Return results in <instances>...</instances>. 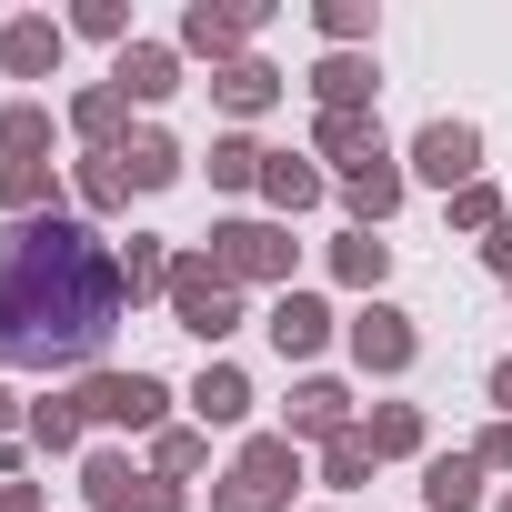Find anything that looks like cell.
I'll use <instances>...</instances> for the list:
<instances>
[{"label": "cell", "instance_id": "3", "mask_svg": "<svg viewBox=\"0 0 512 512\" xmlns=\"http://www.w3.org/2000/svg\"><path fill=\"white\" fill-rule=\"evenodd\" d=\"M292 482H302V442L292 432H251L241 462L211 482V512H292Z\"/></svg>", "mask_w": 512, "mask_h": 512}, {"label": "cell", "instance_id": "5", "mask_svg": "<svg viewBox=\"0 0 512 512\" xmlns=\"http://www.w3.org/2000/svg\"><path fill=\"white\" fill-rule=\"evenodd\" d=\"M71 402H81V422H111V432H161L171 382L131 362V372H81V382H71Z\"/></svg>", "mask_w": 512, "mask_h": 512}, {"label": "cell", "instance_id": "4", "mask_svg": "<svg viewBox=\"0 0 512 512\" xmlns=\"http://www.w3.org/2000/svg\"><path fill=\"white\" fill-rule=\"evenodd\" d=\"M171 332H191L201 352L241 332V282H221L211 251H181V262H171Z\"/></svg>", "mask_w": 512, "mask_h": 512}, {"label": "cell", "instance_id": "21", "mask_svg": "<svg viewBox=\"0 0 512 512\" xmlns=\"http://www.w3.org/2000/svg\"><path fill=\"white\" fill-rule=\"evenodd\" d=\"M71 141H81V151H121V141H131V101H121L111 81H91V91L71 101Z\"/></svg>", "mask_w": 512, "mask_h": 512}, {"label": "cell", "instance_id": "10", "mask_svg": "<svg viewBox=\"0 0 512 512\" xmlns=\"http://www.w3.org/2000/svg\"><path fill=\"white\" fill-rule=\"evenodd\" d=\"M262 332H272V352H282V362H322V342L342 332V312H332L322 292H302V282H292V292L262 312Z\"/></svg>", "mask_w": 512, "mask_h": 512}, {"label": "cell", "instance_id": "20", "mask_svg": "<svg viewBox=\"0 0 512 512\" xmlns=\"http://www.w3.org/2000/svg\"><path fill=\"white\" fill-rule=\"evenodd\" d=\"M402 191H412V171H402V161H372V171H352V181H342V211H352V231H382V221L402 211Z\"/></svg>", "mask_w": 512, "mask_h": 512}, {"label": "cell", "instance_id": "28", "mask_svg": "<svg viewBox=\"0 0 512 512\" xmlns=\"http://www.w3.org/2000/svg\"><path fill=\"white\" fill-rule=\"evenodd\" d=\"M262 161H272V151L251 141V131H221L201 171H211V191H262Z\"/></svg>", "mask_w": 512, "mask_h": 512}, {"label": "cell", "instance_id": "35", "mask_svg": "<svg viewBox=\"0 0 512 512\" xmlns=\"http://www.w3.org/2000/svg\"><path fill=\"white\" fill-rule=\"evenodd\" d=\"M71 31H81V41H111V51H131V0H81V11H71Z\"/></svg>", "mask_w": 512, "mask_h": 512}, {"label": "cell", "instance_id": "41", "mask_svg": "<svg viewBox=\"0 0 512 512\" xmlns=\"http://www.w3.org/2000/svg\"><path fill=\"white\" fill-rule=\"evenodd\" d=\"M492 512H512V492H492Z\"/></svg>", "mask_w": 512, "mask_h": 512}, {"label": "cell", "instance_id": "30", "mask_svg": "<svg viewBox=\"0 0 512 512\" xmlns=\"http://www.w3.org/2000/svg\"><path fill=\"white\" fill-rule=\"evenodd\" d=\"M51 111L41 101H11V111H0V161H51Z\"/></svg>", "mask_w": 512, "mask_h": 512}, {"label": "cell", "instance_id": "18", "mask_svg": "<svg viewBox=\"0 0 512 512\" xmlns=\"http://www.w3.org/2000/svg\"><path fill=\"white\" fill-rule=\"evenodd\" d=\"M111 161H121V191H171V181L191 171V151H181L171 131H131Z\"/></svg>", "mask_w": 512, "mask_h": 512}, {"label": "cell", "instance_id": "1", "mask_svg": "<svg viewBox=\"0 0 512 512\" xmlns=\"http://www.w3.org/2000/svg\"><path fill=\"white\" fill-rule=\"evenodd\" d=\"M121 312H131L121 251L91 221L41 211L0 231V362L11 372H101Z\"/></svg>", "mask_w": 512, "mask_h": 512}, {"label": "cell", "instance_id": "22", "mask_svg": "<svg viewBox=\"0 0 512 512\" xmlns=\"http://www.w3.org/2000/svg\"><path fill=\"white\" fill-rule=\"evenodd\" d=\"M422 512H482V462L472 452H432L422 462Z\"/></svg>", "mask_w": 512, "mask_h": 512}, {"label": "cell", "instance_id": "29", "mask_svg": "<svg viewBox=\"0 0 512 512\" xmlns=\"http://www.w3.org/2000/svg\"><path fill=\"white\" fill-rule=\"evenodd\" d=\"M201 462H211V432H201V422H161V432H151V472H161V482H191Z\"/></svg>", "mask_w": 512, "mask_h": 512}, {"label": "cell", "instance_id": "6", "mask_svg": "<svg viewBox=\"0 0 512 512\" xmlns=\"http://www.w3.org/2000/svg\"><path fill=\"white\" fill-rule=\"evenodd\" d=\"M81 492H91V512H191V492L181 482H161V472H141L131 452H81Z\"/></svg>", "mask_w": 512, "mask_h": 512}, {"label": "cell", "instance_id": "36", "mask_svg": "<svg viewBox=\"0 0 512 512\" xmlns=\"http://www.w3.org/2000/svg\"><path fill=\"white\" fill-rule=\"evenodd\" d=\"M472 462H482V472H512V422H492V432L472 442Z\"/></svg>", "mask_w": 512, "mask_h": 512}, {"label": "cell", "instance_id": "34", "mask_svg": "<svg viewBox=\"0 0 512 512\" xmlns=\"http://www.w3.org/2000/svg\"><path fill=\"white\" fill-rule=\"evenodd\" d=\"M512 211H502V191L492 181H472V191H452V231H472V241H492Z\"/></svg>", "mask_w": 512, "mask_h": 512}, {"label": "cell", "instance_id": "16", "mask_svg": "<svg viewBox=\"0 0 512 512\" xmlns=\"http://www.w3.org/2000/svg\"><path fill=\"white\" fill-rule=\"evenodd\" d=\"M322 191H332V171H322L312 151H272V161H262V201H272V221L322 211Z\"/></svg>", "mask_w": 512, "mask_h": 512}, {"label": "cell", "instance_id": "7", "mask_svg": "<svg viewBox=\"0 0 512 512\" xmlns=\"http://www.w3.org/2000/svg\"><path fill=\"white\" fill-rule=\"evenodd\" d=\"M342 342H352V362H362L372 382H402V372L422 362V332H412V312H392V302H362V312L342 322Z\"/></svg>", "mask_w": 512, "mask_h": 512}, {"label": "cell", "instance_id": "13", "mask_svg": "<svg viewBox=\"0 0 512 512\" xmlns=\"http://www.w3.org/2000/svg\"><path fill=\"white\" fill-rule=\"evenodd\" d=\"M312 161H342V181L372 171V161H392L382 111H312Z\"/></svg>", "mask_w": 512, "mask_h": 512}, {"label": "cell", "instance_id": "17", "mask_svg": "<svg viewBox=\"0 0 512 512\" xmlns=\"http://www.w3.org/2000/svg\"><path fill=\"white\" fill-rule=\"evenodd\" d=\"M211 101H221L231 121H262V111L282 101V71H272L262 51H241V61H221V71H211Z\"/></svg>", "mask_w": 512, "mask_h": 512}, {"label": "cell", "instance_id": "25", "mask_svg": "<svg viewBox=\"0 0 512 512\" xmlns=\"http://www.w3.org/2000/svg\"><path fill=\"white\" fill-rule=\"evenodd\" d=\"M362 442H372L382 462H412V452L432 442V422H422V402H372V412H362Z\"/></svg>", "mask_w": 512, "mask_h": 512}, {"label": "cell", "instance_id": "2", "mask_svg": "<svg viewBox=\"0 0 512 512\" xmlns=\"http://www.w3.org/2000/svg\"><path fill=\"white\" fill-rule=\"evenodd\" d=\"M211 262H221V282H272V292H292V272H302V241H292V221H272V211H231V221H211Z\"/></svg>", "mask_w": 512, "mask_h": 512}, {"label": "cell", "instance_id": "15", "mask_svg": "<svg viewBox=\"0 0 512 512\" xmlns=\"http://www.w3.org/2000/svg\"><path fill=\"white\" fill-rule=\"evenodd\" d=\"M302 91H312L322 111H372V101H382V61H372V51H322Z\"/></svg>", "mask_w": 512, "mask_h": 512}, {"label": "cell", "instance_id": "27", "mask_svg": "<svg viewBox=\"0 0 512 512\" xmlns=\"http://www.w3.org/2000/svg\"><path fill=\"white\" fill-rule=\"evenodd\" d=\"M382 272H392V241H372V231H342L332 241V282L342 292H372L382 302Z\"/></svg>", "mask_w": 512, "mask_h": 512}, {"label": "cell", "instance_id": "39", "mask_svg": "<svg viewBox=\"0 0 512 512\" xmlns=\"http://www.w3.org/2000/svg\"><path fill=\"white\" fill-rule=\"evenodd\" d=\"M482 392H492V402H502V422H512V352L492 362V382H482Z\"/></svg>", "mask_w": 512, "mask_h": 512}, {"label": "cell", "instance_id": "24", "mask_svg": "<svg viewBox=\"0 0 512 512\" xmlns=\"http://www.w3.org/2000/svg\"><path fill=\"white\" fill-rule=\"evenodd\" d=\"M0 211H11V221L61 211V161H0Z\"/></svg>", "mask_w": 512, "mask_h": 512}, {"label": "cell", "instance_id": "11", "mask_svg": "<svg viewBox=\"0 0 512 512\" xmlns=\"http://www.w3.org/2000/svg\"><path fill=\"white\" fill-rule=\"evenodd\" d=\"M282 432H292V442H342V432H362V412H352V392H342L332 372H302L292 402H282Z\"/></svg>", "mask_w": 512, "mask_h": 512}, {"label": "cell", "instance_id": "26", "mask_svg": "<svg viewBox=\"0 0 512 512\" xmlns=\"http://www.w3.org/2000/svg\"><path fill=\"white\" fill-rule=\"evenodd\" d=\"M21 432H31V452H81V442H91V422H81L71 392H41V402L21 412Z\"/></svg>", "mask_w": 512, "mask_h": 512}, {"label": "cell", "instance_id": "19", "mask_svg": "<svg viewBox=\"0 0 512 512\" xmlns=\"http://www.w3.org/2000/svg\"><path fill=\"white\" fill-rule=\"evenodd\" d=\"M191 422H201V432L251 422V372H241V362H201V382H191Z\"/></svg>", "mask_w": 512, "mask_h": 512}, {"label": "cell", "instance_id": "32", "mask_svg": "<svg viewBox=\"0 0 512 512\" xmlns=\"http://www.w3.org/2000/svg\"><path fill=\"white\" fill-rule=\"evenodd\" d=\"M312 31H322L332 51H362V41L382 31V11H372V0H322V11H312Z\"/></svg>", "mask_w": 512, "mask_h": 512}, {"label": "cell", "instance_id": "31", "mask_svg": "<svg viewBox=\"0 0 512 512\" xmlns=\"http://www.w3.org/2000/svg\"><path fill=\"white\" fill-rule=\"evenodd\" d=\"M71 201H81V211H91V221H111V211H121V201H131V191H121V161H111V151H91V161H81V171H71Z\"/></svg>", "mask_w": 512, "mask_h": 512}, {"label": "cell", "instance_id": "42", "mask_svg": "<svg viewBox=\"0 0 512 512\" xmlns=\"http://www.w3.org/2000/svg\"><path fill=\"white\" fill-rule=\"evenodd\" d=\"M332 512H342V502H332Z\"/></svg>", "mask_w": 512, "mask_h": 512}, {"label": "cell", "instance_id": "12", "mask_svg": "<svg viewBox=\"0 0 512 512\" xmlns=\"http://www.w3.org/2000/svg\"><path fill=\"white\" fill-rule=\"evenodd\" d=\"M61 51H71V21H51V11H11L0 21V71L11 81H51Z\"/></svg>", "mask_w": 512, "mask_h": 512}, {"label": "cell", "instance_id": "37", "mask_svg": "<svg viewBox=\"0 0 512 512\" xmlns=\"http://www.w3.org/2000/svg\"><path fill=\"white\" fill-rule=\"evenodd\" d=\"M482 272H502V282H512V221H502V231L482 241Z\"/></svg>", "mask_w": 512, "mask_h": 512}, {"label": "cell", "instance_id": "38", "mask_svg": "<svg viewBox=\"0 0 512 512\" xmlns=\"http://www.w3.org/2000/svg\"><path fill=\"white\" fill-rule=\"evenodd\" d=\"M0 512H41V482H0Z\"/></svg>", "mask_w": 512, "mask_h": 512}, {"label": "cell", "instance_id": "8", "mask_svg": "<svg viewBox=\"0 0 512 512\" xmlns=\"http://www.w3.org/2000/svg\"><path fill=\"white\" fill-rule=\"evenodd\" d=\"M412 171H422L442 201H452V191H472V181H482V131H472V121H452V111H442V121H422V131H412Z\"/></svg>", "mask_w": 512, "mask_h": 512}, {"label": "cell", "instance_id": "23", "mask_svg": "<svg viewBox=\"0 0 512 512\" xmlns=\"http://www.w3.org/2000/svg\"><path fill=\"white\" fill-rule=\"evenodd\" d=\"M171 262H181V251H171L161 231H131V241H121V292H131V302H171Z\"/></svg>", "mask_w": 512, "mask_h": 512}, {"label": "cell", "instance_id": "33", "mask_svg": "<svg viewBox=\"0 0 512 512\" xmlns=\"http://www.w3.org/2000/svg\"><path fill=\"white\" fill-rule=\"evenodd\" d=\"M372 472H382V452H372L362 432H342V442H322V482H332V492H362Z\"/></svg>", "mask_w": 512, "mask_h": 512}, {"label": "cell", "instance_id": "14", "mask_svg": "<svg viewBox=\"0 0 512 512\" xmlns=\"http://www.w3.org/2000/svg\"><path fill=\"white\" fill-rule=\"evenodd\" d=\"M111 91L141 101V111H161V101L181 91V41H131V51H111Z\"/></svg>", "mask_w": 512, "mask_h": 512}, {"label": "cell", "instance_id": "9", "mask_svg": "<svg viewBox=\"0 0 512 512\" xmlns=\"http://www.w3.org/2000/svg\"><path fill=\"white\" fill-rule=\"evenodd\" d=\"M272 11H262V0H241V11H221V0H191V11H181V61H241L251 51V31H262Z\"/></svg>", "mask_w": 512, "mask_h": 512}, {"label": "cell", "instance_id": "40", "mask_svg": "<svg viewBox=\"0 0 512 512\" xmlns=\"http://www.w3.org/2000/svg\"><path fill=\"white\" fill-rule=\"evenodd\" d=\"M21 412H31V402H11V392H0V442H11V432H21Z\"/></svg>", "mask_w": 512, "mask_h": 512}]
</instances>
